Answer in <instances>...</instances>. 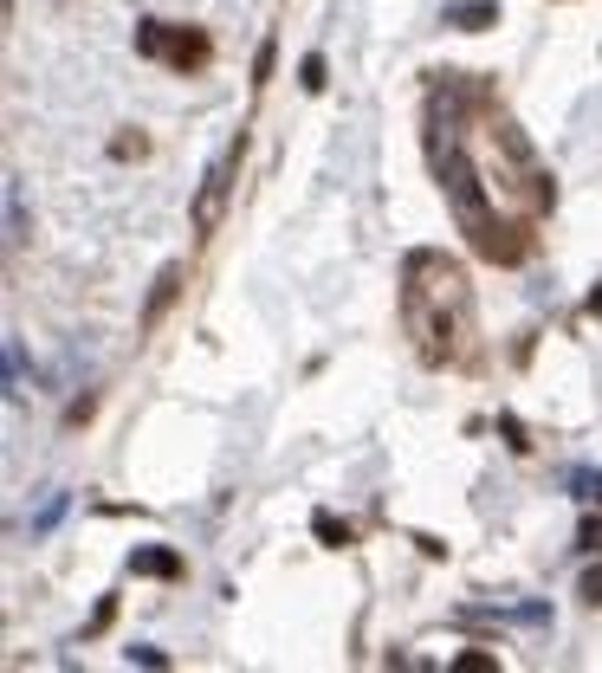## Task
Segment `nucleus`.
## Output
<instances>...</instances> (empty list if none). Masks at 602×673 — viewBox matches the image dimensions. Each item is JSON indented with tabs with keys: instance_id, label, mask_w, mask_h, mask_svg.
I'll list each match as a JSON object with an SVG mask.
<instances>
[{
	"instance_id": "obj_1",
	"label": "nucleus",
	"mask_w": 602,
	"mask_h": 673,
	"mask_svg": "<svg viewBox=\"0 0 602 673\" xmlns=\"http://www.w3.org/2000/svg\"><path fill=\"white\" fill-rule=\"evenodd\" d=\"M428 162L447 195V214L492 266H518L538 246V221L551 214L557 182L531 156L525 130L505 117L486 78L441 72L428 91Z\"/></svg>"
},
{
	"instance_id": "obj_2",
	"label": "nucleus",
	"mask_w": 602,
	"mask_h": 673,
	"mask_svg": "<svg viewBox=\"0 0 602 673\" xmlns=\"http://www.w3.org/2000/svg\"><path fill=\"white\" fill-rule=\"evenodd\" d=\"M402 324L428 363H467L473 356V285L454 259L408 253L402 266Z\"/></svg>"
},
{
	"instance_id": "obj_3",
	"label": "nucleus",
	"mask_w": 602,
	"mask_h": 673,
	"mask_svg": "<svg viewBox=\"0 0 602 673\" xmlns=\"http://www.w3.org/2000/svg\"><path fill=\"white\" fill-rule=\"evenodd\" d=\"M136 52H143V59H162V65H175V72H201L214 46H208V33H195V26L143 20V26H136Z\"/></svg>"
},
{
	"instance_id": "obj_4",
	"label": "nucleus",
	"mask_w": 602,
	"mask_h": 673,
	"mask_svg": "<svg viewBox=\"0 0 602 673\" xmlns=\"http://www.w3.org/2000/svg\"><path fill=\"white\" fill-rule=\"evenodd\" d=\"M234 169H240V143H227V156L208 169V182H201V195H195V233H214V227H221V208H227V188H234Z\"/></svg>"
},
{
	"instance_id": "obj_5",
	"label": "nucleus",
	"mask_w": 602,
	"mask_h": 673,
	"mask_svg": "<svg viewBox=\"0 0 602 673\" xmlns=\"http://www.w3.org/2000/svg\"><path fill=\"white\" fill-rule=\"evenodd\" d=\"M130 576H162V583H175V576H182V551H169V544H136Z\"/></svg>"
},
{
	"instance_id": "obj_6",
	"label": "nucleus",
	"mask_w": 602,
	"mask_h": 673,
	"mask_svg": "<svg viewBox=\"0 0 602 673\" xmlns=\"http://www.w3.org/2000/svg\"><path fill=\"white\" fill-rule=\"evenodd\" d=\"M441 20L454 26V33H486V26H499V0H454Z\"/></svg>"
},
{
	"instance_id": "obj_7",
	"label": "nucleus",
	"mask_w": 602,
	"mask_h": 673,
	"mask_svg": "<svg viewBox=\"0 0 602 673\" xmlns=\"http://www.w3.org/2000/svg\"><path fill=\"white\" fill-rule=\"evenodd\" d=\"M175 292H182V266H162V272H156V285H149V305H143V324H156L162 311L175 305Z\"/></svg>"
},
{
	"instance_id": "obj_8",
	"label": "nucleus",
	"mask_w": 602,
	"mask_h": 673,
	"mask_svg": "<svg viewBox=\"0 0 602 673\" xmlns=\"http://www.w3.org/2000/svg\"><path fill=\"white\" fill-rule=\"evenodd\" d=\"M59 518H65V492H52V499L39 505V518H33V538H46V531L59 525Z\"/></svg>"
},
{
	"instance_id": "obj_9",
	"label": "nucleus",
	"mask_w": 602,
	"mask_h": 673,
	"mask_svg": "<svg viewBox=\"0 0 602 673\" xmlns=\"http://www.w3.org/2000/svg\"><path fill=\"white\" fill-rule=\"evenodd\" d=\"M298 85H305V91H324V52H305V59H298Z\"/></svg>"
},
{
	"instance_id": "obj_10",
	"label": "nucleus",
	"mask_w": 602,
	"mask_h": 673,
	"mask_svg": "<svg viewBox=\"0 0 602 673\" xmlns=\"http://www.w3.org/2000/svg\"><path fill=\"white\" fill-rule=\"evenodd\" d=\"M318 538H324V544H337V551H344V544H350V525H337L331 512H318Z\"/></svg>"
},
{
	"instance_id": "obj_11",
	"label": "nucleus",
	"mask_w": 602,
	"mask_h": 673,
	"mask_svg": "<svg viewBox=\"0 0 602 673\" xmlns=\"http://www.w3.org/2000/svg\"><path fill=\"white\" fill-rule=\"evenodd\" d=\"M454 667H460V673H492L499 661H492V654H480V648H467V654H454Z\"/></svg>"
},
{
	"instance_id": "obj_12",
	"label": "nucleus",
	"mask_w": 602,
	"mask_h": 673,
	"mask_svg": "<svg viewBox=\"0 0 602 673\" xmlns=\"http://www.w3.org/2000/svg\"><path fill=\"white\" fill-rule=\"evenodd\" d=\"M123 661H130V667H169V654H162V648H143V641H136Z\"/></svg>"
},
{
	"instance_id": "obj_13",
	"label": "nucleus",
	"mask_w": 602,
	"mask_h": 673,
	"mask_svg": "<svg viewBox=\"0 0 602 673\" xmlns=\"http://www.w3.org/2000/svg\"><path fill=\"white\" fill-rule=\"evenodd\" d=\"M272 59H279V46L266 39V46H259V59H253V85H266V78H272Z\"/></svg>"
},
{
	"instance_id": "obj_14",
	"label": "nucleus",
	"mask_w": 602,
	"mask_h": 673,
	"mask_svg": "<svg viewBox=\"0 0 602 673\" xmlns=\"http://www.w3.org/2000/svg\"><path fill=\"white\" fill-rule=\"evenodd\" d=\"M577 596H583V602H590V609H596V602H602V570H583V583H577Z\"/></svg>"
},
{
	"instance_id": "obj_15",
	"label": "nucleus",
	"mask_w": 602,
	"mask_h": 673,
	"mask_svg": "<svg viewBox=\"0 0 602 673\" xmlns=\"http://www.w3.org/2000/svg\"><path fill=\"white\" fill-rule=\"evenodd\" d=\"M143 149H149L143 136H117V143H111V156H143Z\"/></svg>"
},
{
	"instance_id": "obj_16",
	"label": "nucleus",
	"mask_w": 602,
	"mask_h": 673,
	"mask_svg": "<svg viewBox=\"0 0 602 673\" xmlns=\"http://www.w3.org/2000/svg\"><path fill=\"white\" fill-rule=\"evenodd\" d=\"M577 486H590L583 499H602V473H577Z\"/></svg>"
},
{
	"instance_id": "obj_17",
	"label": "nucleus",
	"mask_w": 602,
	"mask_h": 673,
	"mask_svg": "<svg viewBox=\"0 0 602 673\" xmlns=\"http://www.w3.org/2000/svg\"><path fill=\"white\" fill-rule=\"evenodd\" d=\"M590 311H602V285H596V292H590Z\"/></svg>"
}]
</instances>
